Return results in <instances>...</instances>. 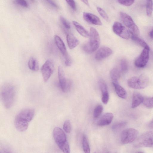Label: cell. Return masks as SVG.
<instances>
[{
    "instance_id": "8d00e7d4",
    "label": "cell",
    "mask_w": 153,
    "mask_h": 153,
    "mask_svg": "<svg viewBox=\"0 0 153 153\" xmlns=\"http://www.w3.org/2000/svg\"><path fill=\"white\" fill-rule=\"evenodd\" d=\"M16 2L23 7H27L28 4L25 0H15Z\"/></svg>"
},
{
    "instance_id": "8fae6325",
    "label": "cell",
    "mask_w": 153,
    "mask_h": 153,
    "mask_svg": "<svg viewBox=\"0 0 153 153\" xmlns=\"http://www.w3.org/2000/svg\"><path fill=\"white\" fill-rule=\"evenodd\" d=\"M149 51L145 48L143 50L140 55L135 61L134 64L136 67L143 68L146 66L149 59Z\"/></svg>"
},
{
    "instance_id": "484cf974",
    "label": "cell",
    "mask_w": 153,
    "mask_h": 153,
    "mask_svg": "<svg viewBox=\"0 0 153 153\" xmlns=\"http://www.w3.org/2000/svg\"><path fill=\"white\" fill-rule=\"evenodd\" d=\"M82 145L83 150L86 153L90 152V148L86 136L84 135L82 139Z\"/></svg>"
},
{
    "instance_id": "ac0fdd59",
    "label": "cell",
    "mask_w": 153,
    "mask_h": 153,
    "mask_svg": "<svg viewBox=\"0 0 153 153\" xmlns=\"http://www.w3.org/2000/svg\"><path fill=\"white\" fill-rule=\"evenodd\" d=\"M116 92L120 98L125 99L127 97V93L126 90L118 83V81H113Z\"/></svg>"
},
{
    "instance_id": "277c9868",
    "label": "cell",
    "mask_w": 153,
    "mask_h": 153,
    "mask_svg": "<svg viewBox=\"0 0 153 153\" xmlns=\"http://www.w3.org/2000/svg\"><path fill=\"white\" fill-rule=\"evenodd\" d=\"M149 80L148 77L144 74H141L139 76H133L128 79V85L130 87L135 89H141L145 88L148 85Z\"/></svg>"
},
{
    "instance_id": "3957f363",
    "label": "cell",
    "mask_w": 153,
    "mask_h": 153,
    "mask_svg": "<svg viewBox=\"0 0 153 153\" xmlns=\"http://www.w3.org/2000/svg\"><path fill=\"white\" fill-rule=\"evenodd\" d=\"M153 146V131L146 132L140 135L134 144L135 148L151 147Z\"/></svg>"
},
{
    "instance_id": "e0dca14e",
    "label": "cell",
    "mask_w": 153,
    "mask_h": 153,
    "mask_svg": "<svg viewBox=\"0 0 153 153\" xmlns=\"http://www.w3.org/2000/svg\"><path fill=\"white\" fill-rule=\"evenodd\" d=\"M28 122L25 121L16 116L14 124L16 129L20 131H24L28 128Z\"/></svg>"
},
{
    "instance_id": "d6a6232c",
    "label": "cell",
    "mask_w": 153,
    "mask_h": 153,
    "mask_svg": "<svg viewBox=\"0 0 153 153\" xmlns=\"http://www.w3.org/2000/svg\"><path fill=\"white\" fill-rule=\"evenodd\" d=\"M97 8L98 12L101 16L105 19L108 20V16L105 11L100 7H97Z\"/></svg>"
},
{
    "instance_id": "d590c367",
    "label": "cell",
    "mask_w": 153,
    "mask_h": 153,
    "mask_svg": "<svg viewBox=\"0 0 153 153\" xmlns=\"http://www.w3.org/2000/svg\"><path fill=\"white\" fill-rule=\"evenodd\" d=\"M70 7L73 10H76V6L74 0H65Z\"/></svg>"
},
{
    "instance_id": "d6986e66",
    "label": "cell",
    "mask_w": 153,
    "mask_h": 153,
    "mask_svg": "<svg viewBox=\"0 0 153 153\" xmlns=\"http://www.w3.org/2000/svg\"><path fill=\"white\" fill-rule=\"evenodd\" d=\"M144 98L140 93L135 92L134 93L131 107L132 108H134L139 106L143 103Z\"/></svg>"
},
{
    "instance_id": "cb8c5ba5",
    "label": "cell",
    "mask_w": 153,
    "mask_h": 153,
    "mask_svg": "<svg viewBox=\"0 0 153 153\" xmlns=\"http://www.w3.org/2000/svg\"><path fill=\"white\" fill-rule=\"evenodd\" d=\"M99 88L102 93V96L109 94L106 84L102 79H100L98 81Z\"/></svg>"
},
{
    "instance_id": "f35d334b",
    "label": "cell",
    "mask_w": 153,
    "mask_h": 153,
    "mask_svg": "<svg viewBox=\"0 0 153 153\" xmlns=\"http://www.w3.org/2000/svg\"><path fill=\"white\" fill-rule=\"evenodd\" d=\"M148 127L149 128L153 129V119L149 123Z\"/></svg>"
},
{
    "instance_id": "4dcf8cb0",
    "label": "cell",
    "mask_w": 153,
    "mask_h": 153,
    "mask_svg": "<svg viewBox=\"0 0 153 153\" xmlns=\"http://www.w3.org/2000/svg\"><path fill=\"white\" fill-rule=\"evenodd\" d=\"M63 128L66 132H70L71 130V125L69 120H66L65 122L63 125Z\"/></svg>"
},
{
    "instance_id": "f1b7e54d",
    "label": "cell",
    "mask_w": 153,
    "mask_h": 153,
    "mask_svg": "<svg viewBox=\"0 0 153 153\" xmlns=\"http://www.w3.org/2000/svg\"><path fill=\"white\" fill-rule=\"evenodd\" d=\"M103 110V107L101 105H99L95 108L93 113V116L95 118H97L101 114Z\"/></svg>"
},
{
    "instance_id": "5bb4252c",
    "label": "cell",
    "mask_w": 153,
    "mask_h": 153,
    "mask_svg": "<svg viewBox=\"0 0 153 153\" xmlns=\"http://www.w3.org/2000/svg\"><path fill=\"white\" fill-rule=\"evenodd\" d=\"M112 53V51L109 48L102 47L100 48L96 52L95 59L97 60H101L108 57Z\"/></svg>"
},
{
    "instance_id": "60d3db41",
    "label": "cell",
    "mask_w": 153,
    "mask_h": 153,
    "mask_svg": "<svg viewBox=\"0 0 153 153\" xmlns=\"http://www.w3.org/2000/svg\"><path fill=\"white\" fill-rule=\"evenodd\" d=\"M82 2L84 4H86V5L88 6L89 4L88 1V0H81Z\"/></svg>"
},
{
    "instance_id": "6da1fadb",
    "label": "cell",
    "mask_w": 153,
    "mask_h": 153,
    "mask_svg": "<svg viewBox=\"0 0 153 153\" xmlns=\"http://www.w3.org/2000/svg\"><path fill=\"white\" fill-rule=\"evenodd\" d=\"M15 89L11 84L6 83L2 86L0 92L1 97L4 106L7 108L13 105L15 96Z\"/></svg>"
},
{
    "instance_id": "ffe728a7",
    "label": "cell",
    "mask_w": 153,
    "mask_h": 153,
    "mask_svg": "<svg viewBox=\"0 0 153 153\" xmlns=\"http://www.w3.org/2000/svg\"><path fill=\"white\" fill-rule=\"evenodd\" d=\"M66 39L68 46L70 49L74 48L79 44V40L71 33L67 35Z\"/></svg>"
},
{
    "instance_id": "7c38bea8",
    "label": "cell",
    "mask_w": 153,
    "mask_h": 153,
    "mask_svg": "<svg viewBox=\"0 0 153 153\" xmlns=\"http://www.w3.org/2000/svg\"><path fill=\"white\" fill-rule=\"evenodd\" d=\"M55 44L59 49L65 59V62H69L71 59L67 52L65 46L63 42L60 37L57 35L54 36Z\"/></svg>"
},
{
    "instance_id": "30bf717a",
    "label": "cell",
    "mask_w": 153,
    "mask_h": 153,
    "mask_svg": "<svg viewBox=\"0 0 153 153\" xmlns=\"http://www.w3.org/2000/svg\"><path fill=\"white\" fill-rule=\"evenodd\" d=\"M58 76L59 84L62 91L64 92H66L70 89V82L67 80L63 68L60 66L58 67Z\"/></svg>"
},
{
    "instance_id": "9c48e42d",
    "label": "cell",
    "mask_w": 153,
    "mask_h": 153,
    "mask_svg": "<svg viewBox=\"0 0 153 153\" xmlns=\"http://www.w3.org/2000/svg\"><path fill=\"white\" fill-rule=\"evenodd\" d=\"M53 135V139L58 146L68 142L65 133L61 128L59 127L54 128Z\"/></svg>"
},
{
    "instance_id": "44dd1931",
    "label": "cell",
    "mask_w": 153,
    "mask_h": 153,
    "mask_svg": "<svg viewBox=\"0 0 153 153\" xmlns=\"http://www.w3.org/2000/svg\"><path fill=\"white\" fill-rule=\"evenodd\" d=\"M73 23L77 31L80 35L84 37L87 38L89 37V33L80 24L75 21H73Z\"/></svg>"
},
{
    "instance_id": "ba28073f",
    "label": "cell",
    "mask_w": 153,
    "mask_h": 153,
    "mask_svg": "<svg viewBox=\"0 0 153 153\" xmlns=\"http://www.w3.org/2000/svg\"><path fill=\"white\" fill-rule=\"evenodd\" d=\"M113 32L120 37L128 39L131 37V34L130 31L121 23L115 22L112 26Z\"/></svg>"
},
{
    "instance_id": "b9f144b4",
    "label": "cell",
    "mask_w": 153,
    "mask_h": 153,
    "mask_svg": "<svg viewBox=\"0 0 153 153\" xmlns=\"http://www.w3.org/2000/svg\"><path fill=\"white\" fill-rule=\"evenodd\" d=\"M31 1H33L34 0H31Z\"/></svg>"
},
{
    "instance_id": "74e56055",
    "label": "cell",
    "mask_w": 153,
    "mask_h": 153,
    "mask_svg": "<svg viewBox=\"0 0 153 153\" xmlns=\"http://www.w3.org/2000/svg\"><path fill=\"white\" fill-rule=\"evenodd\" d=\"M50 4L54 7L57 8L58 6L53 0H45Z\"/></svg>"
},
{
    "instance_id": "52a82bcc",
    "label": "cell",
    "mask_w": 153,
    "mask_h": 153,
    "mask_svg": "<svg viewBox=\"0 0 153 153\" xmlns=\"http://www.w3.org/2000/svg\"><path fill=\"white\" fill-rule=\"evenodd\" d=\"M54 70L53 61L51 59H48L41 68V72L43 80L46 82L53 74Z\"/></svg>"
},
{
    "instance_id": "ab89813d",
    "label": "cell",
    "mask_w": 153,
    "mask_h": 153,
    "mask_svg": "<svg viewBox=\"0 0 153 153\" xmlns=\"http://www.w3.org/2000/svg\"><path fill=\"white\" fill-rule=\"evenodd\" d=\"M149 36L152 39H153V29L149 33Z\"/></svg>"
},
{
    "instance_id": "d4e9b609",
    "label": "cell",
    "mask_w": 153,
    "mask_h": 153,
    "mask_svg": "<svg viewBox=\"0 0 153 153\" xmlns=\"http://www.w3.org/2000/svg\"><path fill=\"white\" fill-rule=\"evenodd\" d=\"M110 75L113 81H118L120 77V72L117 68H114L111 70Z\"/></svg>"
},
{
    "instance_id": "1f68e13d",
    "label": "cell",
    "mask_w": 153,
    "mask_h": 153,
    "mask_svg": "<svg viewBox=\"0 0 153 153\" xmlns=\"http://www.w3.org/2000/svg\"><path fill=\"white\" fill-rule=\"evenodd\" d=\"M126 123H127L124 121L116 123L113 125L112 128L113 130L118 129L125 126Z\"/></svg>"
},
{
    "instance_id": "4fadbf2b",
    "label": "cell",
    "mask_w": 153,
    "mask_h": 153,
    "mask_svg": "<svg viewBox=\"0 0 153 153\" xmlns=\"http://www.w3.org/2000/svg\"><path fill=\"white\" fill-rule=\"evenodd\" d=\"M35 113V111L34 109L30 108H25L20 111L16 117L29 123L33 118Z\"/></svg>"
},
{
    "instance_id": "2e32d148",
    "label": "cell",
    "mask_w": 153,
    "mask_h": 153,
    "mask_svg": "<svg viewBox=\"0 0 153 153\" xmlns=\"http://www.w3.org/2000/svg\"><path fill=\"white\" fill-rule=\"evenodd\" d=\"M113 117V114L112 113H106L98 121L97 125L101 126L108 125L111 122Z\"/></svg>"
},
{
    "instance_id": "f546056e",
    "label": "cell",
    "mask_w": 153,
    "mask_h": 153,
    "mask_svg": "<svg viewBox=\"0 0 153 153\" xmlns=\"http://www.w3.org/2000/svg\"><path fill=\"white\" fill-rule=\"evenodd\" d=\"M120 69L123 73L126 72L128 69V64L127 60L125 59L121 60L120 63Z\"/></svg>"
},
{
    "instance_id": "7a4b0ae2",
    "label": "cell",
    "mask_w": 153,
    "mask_h": 153,
    "mask_svg": "<svg viewBox=\"0 0 153 153\" xmlns=\"http://www.w3.org/2000/svg\"><path fill=\"white\" fill-rule=\"evenodd\" d=\"M89 41L83 46L84 51L90 53L96 51L99 48L100 44V38L97 30L94 28H90Z\"/></svg>"
},
{
    "instance_id": "836d02e7",
    "label": "cell",
    "mask_w": 153,
    "mask_h": 153,
    "mask_svg": "<svg viewBox=\"0 0 153 153\" xmlns=\"http://www.w3.org/2000/svg\"><path fill=\"white\" fill-rule=\"evenodd\" d=\"M118 1L121 4L126 6L131 5L134 1V0H118Z\"/></svg>"
},
{
    "instance_id": "83f0119b",
    "label": "cell",
    "mask_w": 153,
    "mask_h": 153,
    "mask_svg": "<svg viewBox=\"0 0 153 153\" xmlns=\"http://www.w3.org/2000/svg\"><path fill=\"white\" fill-rule=\"evenodd\" d=\"M143 103L146 107L148 108H153V96L151 97L144 98Z\"/></svg>"
},
{
    "instance_id": "5b68a950",
    "label": "cell",
    "mask_w": 153,
    "mask_h": 153,
    "mask_svg": "<svg viewBox=\"0 0 153 153\" xmlns=\"http://www.w3.org/2000/svg\"><path fill=\"white\" fill-rule=\"evenodd\" d=\"M120 15L123 23L128 28L131 34L138 36L140 34L139 29L131 16L122 12L120 13Z\"/></svg>"
},
{
    "instance_id": "7402d4cb",
    "label": "cell",
    "mask_w": 153,
    "mask_h": 153,
    "mask_svg": "<svg viewBox=\"0 0 153 153\" xmlns=\"http://www.w3.org/2000/svg\"><path fill=\"white\" fill-rule=\"evenodd\" d=\"M28 65L29 68L33 71H37L39 70V67L38 62L34 57H31L29 59Z\"/></svg>"
},
{
    "instance_id": "8992f818",
    "label": "cell",
    "mask_w": 153,
    "mask_h": 153,
    "mask_svg": "<svg viewBox=\"0 0 153 153\" xmlns=\"http://www.w3.org/2000/svg\"><path fill=\"white\" fill-rule=\"evenodd\" d=\"M138 134V131L134 128H128L124 130L121 136L122 143L126 144L133 142L137 138Z\"/></svg>"
},
{
    "instance_id": "e575fe53",
    "label": "cell",
    "mask_w": 153,
    "mask_h": 153,
    "mask_svg": "<svg viewBox=\"0 0 153 153\" xmlns=\"http://www.w3.org/2000/svg\"><path fill=\"white\" fill-rule=\"evenodd\" d=\"M60 19L61 23L65 28L69 29L71 28L70 23L63 17L60 16Z\"/></svg>"
},
{
    "instance_id": "603a6c76",
    "label": "cell",
    "mask_w": 153,
    "mask_h": 153,
    "mask_svg": "<svg viewBox=\"0 0 153 153\" xmlns=\"http://www.w3.org/2000/svg\"><path fill=\"white\" fill-rule=\"evenodd\" d=\"M131 38L134 42L139 44L145 49H146L149 51L150 48L146 43L143 39L140 38L138 36L131 34Z\"/></svg>"
},
{
    "instance_id": "9a60e30c",
    "label": "cell",
    "mask_w": 153,
    "mask_h": 153,
    "mask_svg": "<svg viewBox=\"0 0 153 153\" xmlns=\"http://www.w3.org/2000/svg\"><path fill=\"white\" fill-rule=\"evenodd\" d=\"M83 17L84 20L89 23L97 25H102V23L100 19L94 14L84 12Z\"/></svg>"
},
{
    "instance_id": "4316f807",
    "label": "cell",
    "mask_w": 153,
    "mask_h": 153,
    "mask_svg": "<svg viewBox=\"0 0 153 153\" xmlns=\"http://www.w3.org/2000/svg\"><path fill=\"white\" fill-rule=\"evenodd\" d=\"M153 3L152 0H146V12L148 16H151L153 11Z\"/></svg>"
}]
</instances>
